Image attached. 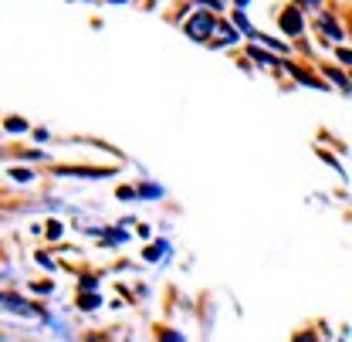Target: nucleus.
<instances>
[{
	"mask_svg": "<svg viewBox=\"0 0 352 342\" xmlns=\"http://www.w3.org/2000/svg\"><path fill=\"white\" fill-rule=\"evenodd\" d=\"M315 28H318V34H322V38L329 34L332 41H342V28L336 24V17H332L329 10H322V14H318V21H315Z\"/></svg>",
	"mask_w": 352,
	"mask_h": 342,
	"instance_id": "obj_3",
	"label": "nucleus"
},
{
	"mask_svg": "<svg viewBox=\"0 0 352 342\" xmlns=\"http://www.w3.org/2000/svg\"><path fill=\"white\" fill-rule=\"evenodd\" d=\"M248 3H251V0H237V7H248Z\"/></svg>",
	"mask_w": 352,
	"mask_h": 342,
	"instance_id": "obj_18",
	"label": "nucleus"
},
{
	"mask_svg": "<svg viewBox=\"0 0 352 342\" xmlns=\"http://www.w3.org/2000/svg\"><path fill=\"white\" fill-rule=\"evenodd\" d=\"M160 342H183V336H179V332H163Z\"/></svg>",
	"mask_w": 352,
	"mask_h": 342,
	"instance_id": "obj_14",
	"label": "nucleus"
},
{
	"mask_svg": "<svg viewBox=\"0 0 352 342\" xmlns=\"http://www.w3.org/2000/svg\"><path fill=\"white\" fill-rule=\"evenodd\" d=\"M248 58H254V61H261V65H267V68H274V65H281V61H278L274 54H267V51H261L258 44H251V47H248Z\"/></svg>",
	"mask_w": 352,
	"mask_h": 342,
	"instance_id": "obj_5",
	"label": "nucleus"
},
{
	"mask_svg": "<svg viewBox=\"0 0 352 342\" xmlns=\"http://www.w3.org/2000/svg\"><path fill=\"white\" fill-rule=\"evenodd\" d=\"M21 129H28V122H21V119H7V132H21Z\"/></svg>",
	"mask_w": 352,
	"mask_h": 342,
	"instance_id": "obj_11",
	"label": "nucleus"
},
{
	"mask_svg": "<svg viewBox=\"0 0 352 342\" xmlns=\"http://www.w3.org/2000/svg\"><path fill=\"white\" fill-rule=\"evenodd\" d=\"M47 237H61V224H58V220L47 224Z\"/></svg>",
	"mask_w": 352,
	"mask_h": 342,
	"instance_id": "obj_12",
	"label": "nucleus"
},
{
	"mask_svg": "<svg viewBox=\"0 0 352 342\" xmlns=\"http://www.w3.org/2000/svg\"><path fill=\"white\" fill-rule=\"evenodd\" d=\"M10 173H14V180H28V183L34 180V176H31V170H10Z\"/></svg>",
	"mask_w": 352,
	"mask_h": 342,
	"instance_id": "obj_15",
	"label": "nucleus"
},
{
	"mask_svg": "<svg viewBox=\"0 0 352 342\" xmlns=\"http://www.w3.org/2000/svg\"><path fill=\"white\" fill-rule=\"evenodd\" d=\"M325 75H329V78H332V82H336V85H339V88H346V92H349V88H352V82H349V78H346L342 72H336V68H325Z\"/></svg>",
	"mask_w": 352,
	"mask_h": 342,
	"instance_id": "obj_8",
	"label": "nucleus"
},
{
	"mask_svg": "<svg viewBox=\"0 0 352 342\" xmlns=\"http://www.w3.org/2000/svg\"><path fill=\"white\" fill-rule=\"evenodd\" d=\"M82 305H85V308H95V305H98V299H95V295H88V299H82Z\"/></svg>",
	"mask_w": 352,
	"mask_h": 342,
	"instance_id": "obj_16",
	"label": "nucleus"
},
{
	"mask_svg": "<svg viewBox=\"0 0 352 342\" xmlns=\"http://www.w3.org/2000/svg\"><path fill=\"white\" fill-rule=\"evenodd\" d=\"M112 3H126V0H112Z\"/></svg>",
	"mask_w": 352,
	"mask_h": 342,
	"instance_id": "obj_19",
	"label": "nucleus"
},
{
	"mask_svg": "<svg viewBox=\"0 0 352 342\" xmlns=\"http://www.w3.org/2000/svg\"><path fill=\"white\" fill-rule=\"evenodd\" d=\"M295 342H315V339H311V336H308V332H305V336H302V339H295Z\"/></svg>",
	"mask_w": 352,
	"mask_h": 342,
	"instance_id": "obj_17",
	"label": "nucleus"
},
{
	"mask_svg": "<svg viewBox=\"0 0 352 342\" xmlns=\"http://www.w3.org/2000/svg\"><path fill=\"white\" fill-rule=\"evenodd\" d=\"M217 47H227V44H237V38H241V31L234 28V24H227V21H217Z\"/></svg>",
	"mask_w": 352,
	"mask_h": 342,
	"instance_id": "obj_4",
	"label": "nucleus"
},
{
	"mask_svg": "<svg viewBox=\"0 0 352 342\" xmlns=\"http://www.w3.org/2000/svg\"><path fill=\"white\" fill-rule=\"evenodd\" d=\"M295 7H302V10H322V0H295Z\"/></svg>",
	"mask_w": 352,
	"mask_h": 342,
	"instance_id": "obj_9",
	"label": "nucleus"
},
{
	"mask_svg": "<svg viewBox=\"0 0 352 342\" xmlns=\"http://www.w3.org/2000/svg\"><path fill=\"white\" fill-rule=\"evenodd\" d=\"M339 58L346 61V68H349V72H352V51H349V47H339Z\"/></svg>",
	"mask_w": 352,
	"mask_h": 342,
	"instance_id": "obj_13",
	"label": "nucleus"
},
{
	"mask_svg": "<svg viewBox=\"0 0 352 342\" xmlns=\"http://www.w3.org/2000/svg\"><path fill=\"white\" fill-rule=\"evenodd\" d=\"M193 3H204V7H210V10H223L227 0H193Z\"/></svg>",
	"mask_w": 352,
	"mask_h": 342,
	"instance_id": "obj_10",
	"label": "nucleus"
},
{
	"mask_svg": "<svg viewBox=\"0 0 352 342\" xmlns=\"http://www.w3.org/2000/svg\"><path fill=\"white\" fill-rule=\"evenodd\" d=\"M170 255V244H153V248H146V261H160V257Z\"/></svg>",
	"mask_w": 352,
	"mask_h": 342,
	"instance_id": "obj_7",
	"label": "nucleus"
},
{
	"mask_svg": "<svg viewBox=\"0 0 352 342\" xmlns=\"http://www.w3.org/2000/svg\"><path fill=\"white\" fill-rule=\"evenodd\" d=\"M217 21L210 10H197V14H190V21L183 24V34L190 38V41H207V38H214V31H217Z\"/></svg>",
	"mask_w": 352,
	"mask_h": 342,
	"instance_id": "obj_1",
	"label": "nucleus"
},
{
	"mask_svg": "<svg viewBox=\"0 0 352 342\" xmlns=\"http://www.w3.org/2000/svg\"><path fill=\"white\" fill-rule=\"evenodd\" d=\"M234 28H237V31H244L248 38H258V31L251 28V21H248V14H244V10H234Z\"/></svg>",
	"mask_w": 352,
	"mask_h": 342,
	"instance_id": "obj_6",
	"label": "nucleus"
},
{
	"mask_svg": "<svg viewBox=\"0 0 352 342\" xmlns=\"http://www.w3.org/2000/svg\"><path fill=\"white\" fill-rule=\"evenodd\" d=\"M278 24H281V31H285V34L298 38V34H302V28H305L302 7H285V10H281V17H278Z\"/></svg>",
	"mask_w": 352,
	"mask_h": 342,
	"instance_id": "obj_2",
	"label": "nucleus"
}]
</instances>
